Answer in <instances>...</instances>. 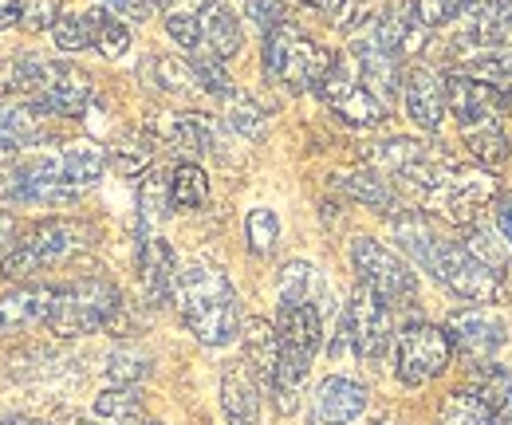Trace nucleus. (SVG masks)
Listing matches in <instances>:
<instances>
[{
    "instance_id": "1",
    "label": "nucleus",
    "mask_w": 512,
    "mask_h": 425,
    "mask_svg": "<svg viewBox=\"0 0 512 425\" xmlns=\"http://www.w3.org/2000/svg\"><path fill=\"white\" fill-rule=\"evenodd\" d=\"M178 311L186 319L197 343L205 347H225L241 331V300L229 284V276L213 264H190L178 272L174 288Z\"/></svg>"
},
{
    "instance_id": "2",
    "label": "nucleus",
    "mask_w": 512,
    "mask_h": 425,
    "mask_svg": "<svg viewBox=\"0 0 512 425\" xmlns=\"http://www.w3.org/2000/svg\"><path fill=\"white\" fill-rule=\"evenodd\" d=\"M331 67H335V56L288 20L264 36V75L288 91H312V87L320 91Z\"/></svg>"
},
{
    "instance_id": "3",
    "label": "nucleus",
    "mask_w": 512,
    "mask_h": 425,
    "mask_svg": "<svg viewBox=\"0 0 512 425\" xmlns=\"http://www.w3.org/2000/svg\"><path fill=\"white\" fill-rule=\"evenodd\" d=\"M123 307V296L111 280L103 276H83L75 284L56 288V304L48 315V331L60 339H75V335H95L103 327L115 323Z\"/></svg>"
},
{
    "instance_id": "4",
    "label": "nucleus",
    "mask_w": 512,
    "mask_h": 425,
    "mask_svg": "<svg viewBox=\"0 0 512 425\" xmlns=\"http://www.w3.org/2000/svg\"><path fill=\"white\" fill-rule=\"evenodd\" d=\"M91 237L95 233L87 225H79V221H44V225H36L28 237H20L0 256V276L8 284H20V280H28V276L67 260L71 252L87 248Z\"/></svg>"
},
{
    "instance_id": "5",
    "label": "nucleus",
    "mask_w": 512,
    "mask_h": 425,
    "mask_svg": "<svg viewBox=\"0 0 512 425\" xmlns=\"http://www.w3.org/2000/svg\"><path fill=\"white\" fill-rule=\"evenodd\" d=\"M493 193H497L493 170H485V166H461V162L449 158L442 182L422 197V205L434 209V213H442L449 225L473 229L477 217H481V209H485V201H489Z\"/></svg>"
},
{
    "instance_id": "6",
    "label": "nucleus",
    "mask_w": 512,
    "mask_h": 425,
    "mask_svg": "<svg viewBox=\"0 0 512 425\" xmlns=\"http://www.w3.org/2000/svg\"><path fill=\"white\" fill-rule=\"evenodd\" d=\"M343 331H347V343H351L359 363L379 366L390 351V339H394V311L379 292L359 284L347 311H343Z\"/></svg>"
},
{
    "instance_id": "7",
    "label": "nucleus",
    "mask_w": 512,
    "mask_h": 425,
    "mask_svg": "<svg viewBox=\"0 0 512 425\" xmlns=\"http://www.w3.org/2000/svg\"><path fill=\"white\" fill-rule=\"evenodd\" d=\"M453 343L434 323H410L394 339V378L402 386H426L438 374H446Z\"/></svg>"
},
{
    "instance_id": "8",
    "label": "nucleus",
    "mask_w": 512,
    "mask_h": 425,
    "mask_svg": "<svg viewBox=\"0 0 512 425\" xmlns=\"http://www.w3.org/2000/svg\"><path fill=\"white\" fill-rule=\"evenodd\" d=\"M351 264L359 272V284H367L371 292H379L386 304H414L418 296V280L410 272V264L390 252L375 237H355L351 241Z\"/></svg>"
},
{
    "instance_id": "9",
    "label": "nucleus",
    "mask_w": 512,
    "mask_h": 425,
    "mask_svg": "<svg viewBox=\"0 0 512 425\" xmlns=\"http://www.w3.org/2000/svg\"><path fill=\"white\" fill-rule=\"evenodd\" d=\"M320 95L323 103L339 115L343 122H351V126H379L386 122V103H379L367 87H363V79H359V67L351 56H335V67L327 71V79L320 83Z\"/></svg>"
},
{
    "instance_id": "10",
    "label": "nucleus",
    "mask_w": 512,
    "mask_h": 425,
    "mask_svg": "<svg viewBox=\"0 0 512 425\" xmlns=\"http://www.w3.org/2000/svg\"><path fill=\"white\" fill-rule=\"evenodd\" d=\"M430 276L442 280L449 292L457 300H465V304H501L505 300L501 276L493 268H485L481 260H473L461 244L453 241H446V248H442V256H438V264H434Z\"/></svg>"
},
{
    "instance_id": "11",
    "label": "nucleus",
    "mask_w": 512,
    "mask_h": 425,
    "mask_svg": "<svg viewBox=\"0 0 512 425\" xmlns=\"http://www.w3.org/2000/svg\"><path fill=\"white\" fill-rule=\"evenodd\" d=\"M449 343L469 359V363H489L501 347H505V323L501 315H493L489 307H465V311H453L446 327Z\"/></svg>"
},
{
    "instance_id": "12",
    "label": "nucleus",
    "mask_w": 512,
    "mask_h": 425,
    "mask_svg": "<svg viewBox=\"0 0 512 425\" xmlns=\"http://www.w3.org/2000/svg\"><path fill=\"white\" fill-rule=\"evenodd\" d=\"M446 103L457 126H469V122L481 119H501V107L509 103V95L497 91L493 83L469 75V71H453V75H446Z\"/></svg>"
},
{
    "instance_id": "13",
    "label": "nucleus",
    "mask_w": 512,
    "mask_h": 425,
    "mask_svg": "<svg viewBox=\"0 0 512 425\" xmlns=\"http://www.w3.org/2000/svg\"><path fill=\"white\" fill-rule=\"evenodd\" d=\"M351 60L359 67V79H363V87L379 99V103H394V95H398V60L386 52L383 44H379V36H375V24L371 28H363V32H355V44H351Z\"/></svg>"
},
{
    "instance_id": "14",
    "label": "nucleus",
    "mask_w": 512,
    "mask_h": 425,
    "mask_svg": "<svg viewBox=\"0 0 512 425\" xmlns=\"http://www.w3.org/2000/svg\"><path fill=\"white\" fill-rule=\"evenodd\" d=\"M402 99H406V115L418 122L422 130H438L446 119L449 103H446V79L434 71V67H414L406 71V83H402Z\"/></svg>"
},
{
    "instance_id": "15",
    "label": "nucleus",
    "mask_w": 512,
    "mask_h": 425,
    "mask_svg": "<svg viewBox=\"0 0 512 425\" xmlns=\"http://www.w3.org/2000/svg\"><path fill=\"white\" fill-rule=\"evenodd\" d=\"M56 304V288L48 284H20L8 296H0V335H20L36 323H48Z\"/></svg>"
},
{
    "instance_id": "16",
    "label": "nucleus",
    "mask_w": 512,
    "mask_h": 425,
    "mask_svg": "<svg viewBox=\"0 0 512 425\" xmlns=\"http://www.w3.org/2000/svg\"><path fill=\"white\" fill-rule=\"evenodd\" d=\"M375 36L394 60H406V56H418L430 40V28L418 20V8L414 0H398L383 20L375 24Z\"/></svg>"
},
{
    "instance_id": "17",
    "label": "nucleus",
    "mask_w": 512,
    "mask_h": 425,
    "mask_svg": "<svg viewBox=\"0 0 512 425\" xmlns=\"http://www.w3.org/2000/svg\"><path fill=\"white\" fill-rule=\"evenodd\" d=\"M367 386L343 374H331L316 386V422L320 425H351L367 410Z\"/></svg>"
},
{
    "instance_id": "18",
    "label": "nucleus",
    "mask_w": 512,
    "mask_h": 425,
    "mask_svg": "<svg viewBox=\"0 0 512 425\" xmlns=\"http://www.w3.org/2000/svg\"><path fill=\"white\" fill-rule=\"evenodd\" d=\"M221 410H225L229 425L260 422V378L245 359L221 370Z\"/></svg>"
},
{
    "instance_id": "19",
    "label": "nucleus",
    "mask_w": 512,
    "mask_h": 425,
    "mask_svg": "<svg viewBox=\"0 0 512 425\" xmlns=\"http://www.w3.org/2000/svg\"><path fill=\"white\" fill-rule=\"evenodd\" d=\"M138 276H142V288L154 304H166L178 288V260H174V248L158 237L142 241L138 248Z\"/></svg>"
},
{
    "instance_id": "20",
    "label": "nucleus",
    "mask_w": 512,
    "mask_h": 425,
    "mask_svg": "<svg viewBox=\"0 0 512 425\" xmlns=\"http://www.w3.org/2000/svg\"><path fill=\"white\" fill-rule=\"evenodd\" d=\"M276 331H280V347L296 351V355H316L323 339V319L316 304H280L276 315Z\"/></svg>"
},
{
    "instance_id": "21",
    "label": "nucleus",
    "mask_w": 512,
    "mask_h": 425,
    "mask_svg": "<svg viewBox=\"0 0 512 425\" xmlns=\"http://www.w3.org/2000/svg\"><path fill=\"white\" fill-rule=\"evenodd\" d=\"M390 229H394L398 248H402L414 264H422L426 272H434V264H438V256H442V248H446V237H438V229L430 225L426 213H402V217L390 221Z\"/></svg>"
},
{
    "instance_id": "22",
    "label": "nucleus",
    "mask_w": 512,
    "mask_h": 425,
    "mask_svg": "<svg viewBox=\"0 0 512 425\" xmlns=\"http://www.w3.org/2000/svg\"><path fill=\"white\" fill-rule=\"evenodd\" d=\"M201 44H205V52H213L217 60L241 56L245 36H241V24H237V16H233V8H229L225 0H209V4H205V12H201Z\"/></svg>"
},
{
    "instance_id": "23",
    "label": "nucleus",
    "mask_w": 512,
    "mask_h": 425,
    "mask_svg": "<svg viewBox=\"0 0 512 425\" xmlns=\"http://www.w3.org/2000/svg\"><path fill=\"white\" fill-rule=\"evenodd\" d=\"M150 130L158 134V138H166L174 150H186V154H205L209 146H213V122L205 119V115H158V119L150 122Z\"/></svg>"
},
{
    "instance_id": "24",
    "label": "nucleus",
    "mask_w": 512,
    "mask_h": 425,
    "mask_svg": "<svg viewBox=\"0 0 512 425\" xmlns=\"http://www.w3.org/2000/svg\"><path fill=\"white\" fill-rule=\"evenodd\" d=\"M245 363L253 366L264 390H272L276 366H280V331L268 319H249L245 323Z\"/></svg>"
},
{
    "instance_id": "25",
    "label": "nucleus",
    "mask_w": 512,
    "mask_h": 425,
    "mask_svg": "<svg viewBox=\"0 0 512 425\" xmlns=\"http://www.w3.org/2000/svg\"><path fill=\"white\" fill-rule=\"evenodd\" d=\"M461 138H465V150L477 158V166L485 170H501L509 162V134L501 119H481L461 126Z\"/></svg>"
},
{
    "instance_id": "26",
    "label": "nucleus",
    "mask_w": 512,
    "mask_h": 425,
    "mask_svg": "<svg viewBox=\"0 0 512 425\" xmlns=\"http://www.w3.org/2000/svg\"><path fill=\"white\" fill-rule=\"evenodd\" d=\"M48 111L36 107L32 99L28 103H12V107H0V138L12 142V146H36L48 138Z\"/></svg>"
},
{
    "instance_id": "27",
    "label": "nucleus",
    "mask_w": 512,
    "mask_h": 425,
    "mask_svg": "<svg viewBox=\"0 0 512 425\" xmlns=\"http://www.w3.org/2000/svg\"><path fill=\"white\" fill-rule=\"evenodd\" d=\"M138 75H142L154 91H162V95H190V91L201 87L193 63L174 60V56H146L142 67H138Z\"/></svg>"
},
{
    "instance_id": "28",
    "label": "nucleus",
    "mask_w": 512,
    "mask_h": 425,
    "mask_svg": "<svg viewBox=\"0 0 512 425\" xmlns=\"http://www.w3.org/2000/svg\"><path fill=\"white\" fill-rule=\"evenodd\" d=\"M434 150L430 146H422L418 138H386V142H375L363 158H367V166L371 170H383V174H394V178H402L410 166H418L422 158H430Z\"/></svg>"
},
{
    "instance_id": "29",
    "label": "nucleus",
    "mask_w": 512,
    "mask_h": 425,
    "mask_svg": "<svg viewBox=\"0 0 512 425\" xmlns=\"http://www.w3.org/2000/svg\"><path fill=\"white\" fill-rule=\"evenodd\" d=\"M469 390L489 406V414L497 418V425H512V374L505 366L481 363V370H477V378H473Z\"/></svg>"
},
{
    "instance_id": "30",
    "label": "nucleus",
    "mask_w": 512,
    "mask_h": 425,
    "mask_svg": "<svg viewBox=\"0 0 512 425\" xmlns=\"http://www.w3.org/2000/svg\"><path fill=\"white\" fill-rule=\"evenodd\" d=\"M60 162H64L67 185H75L79 193L91 189V185L103 178V170H107V154L95 142H71V146L60 150Z\"/></svg>"
},
{
    "instance_id": "31",
    "label": "nucleus",
    "mask_w": 512,
    "mask_h": 425,
    "mask_svg": "<svg viewBox=\"0 0 512 425\" xmlns=\"http://www.w3.org/2000/svg\"><path fill=\"white\" fill-rule=\"evenodd\" d=\"M339 189L351 197V201H359V205H367V209H375V213H390L394 209V189L386 185V178H379V170H351V174H339Z\"/></svg>"
},
{
    "instance_id": "32",
    "label": "nucleus",
    "mask_w": 512,
    "mask_h": 425,
    "mask_svg": "<svg viewBox=\"0 0 512 425\" xmlns=\"http://www.w3.org/2000/svg\"><path fill=\"white\" fill-rule=\"evenodd\" d=\"M150 158H154V142H150V134H138V130L119 134V138L111 142V154H107V162H111L115 174H123V178L142 174V170L150 166Z\"/></svg>"
},
{
    "instance_id": "33",
    "label": "nucleus",
    "mask_w": 512,
    "mask_h": 425,
    "mask_svg": "<svg viewBox=\"0 0 512 425\" xmlns=\"http://www.w3.org/2000/svg\"><path fill=\"white\" fill-rule=\"evenodd\" d=\"M95 414L111 425H142V390L138 386H111L95 398Z\"/></svg>"
},
{
    "instance_id": "34",
    "label": "nucleus",
    "mask_w": 512,
    "mask_h": 425,
    "mask_svg": "<svg viewBox=\"0 0 512 425\" xmlns=\"http://www.w3.org/2000/svg\"><path fill=\"white\" fill-rule=\"evenodd\" d=\"M87 16H91V28H95V52H99V56H107V60L127 56V48H130L127 24H123L119 16H111L107 8H91Z\"/></svg>"
},
{
    "instance_id": "35",
    "label": "nucleus",
    "mask_w": 512,
    "mask_h": 425,
    "mask_svg": "<svg viewBox=\"0 0 512 425\" xmlns=\"http://www.w3.org/2000/svg\"><path fill=\"white\" fill-rule=\"evenodd\" d=\"M209 201V178H205V170L201 166H178L174 174H170V205L174 209H201Z\"/></svg>"
},
{
    "instance_id": "36",
    "label": "nucleus",
    "mask_w": 512,
    "mask_h": 425,
    "mask_svg": "<svg viewBox=\"0 0 512 425\" xmlns=\"http://www.w3.org/2000/svg\"><path fill=\"white\" fill-rule=\"evenodd\" d=\"M438 425H497V418L489 414V406L473 390H453L442 402Z\"/></svg>"
},
{
    "instance_id": "37",
    "label": "nucleus",
    "mask_w": 512,
    "mask_h": 425,
    "mask_svg": "<svg viewBox=\"0 0 512 425\" xmlns=\"http://www.w3.org/2000/svg\"><path fill=\"white\" fill-rule=\"evenodd\" d=\"M316 288H320V272L308 260H292L280 268V304H312Z\"/></svg>"
},
{
    "instance_id": "38",
    "label": "nucleus",
    "mask_w": 512,
    "mask_h": 425,
    "mask_svg": "<svg viewBox=\"0 0 512 425\" xmlns=\"http://www.w3.org/2000/svg\"><path fill=\"white\" fill-rule=\"evenodd\" d=\"M146 374H150V355H146L142 347H119V351H111V359H107V378H111L115 386H138Z\"/></svg>"
},
{
    "instance_id": "39",
    "label": "nucleus",
    "mask_w": 512,
    "mask_h": 425,
    "mask_svg": "<svg viewBox=\"0 0 512 425\" xmlns=\"http://www.w3.org/2000/svg\"><path fill=\"white\" fill-rule=\"evenodd\" d=\"M138 209L146 221H158L170 213V174L166 170H150L138 185Z\"/></svg>"
},
{
    "instance_id": "40",
    "label": "nucleus",
    "mask_w": 512,
    "mask_h": 425,
    "mask_svg": "<svg viewBox=\"0 0 512 425\" xmlns=\"http://www.w3.org/2000/svg\"><path fill=\"white\" fill-rule=\"evenodd\" d=\"M193 71H197V83H201V91H209V95H217V99H233L237 91H233V79H229V71H225V60H217L213 52H193Z\"/></svg>"
},
{
    "instance_id": "41",
    "label": "nucleus",
    "mask_w": 512,
    "mask_h": 425,
    "mask_svg": "<svg viewBox=\"0 0 512 425\" xmlns=\"http://www.w3.org/2000/svg\"><path fill=\"white\" fill-rule=\"evenodd\" d=\"M52 36H56L60 52H87V48H95V28H91V16L87 12L83 16H75V12L60 16L56 28H52Z\"/></svg>"
},
{
    "instance_id": "42",
    "label": "nucleus",
    "mask_w": 512,
    "mask_h": 425,
    "mask_svg": "<svg viewBox=\"0 0 512 425\" xmlns=\"http://www.w3.org/2000/svg\"><path fill=\"white\" fill-rule=\"evenodd\" d=\"M473 260H481L485 268H493L497 276H505V264H509V256H505V248H501V241L485 229V225H473L469 229V237H465V244H461Z\"/></svg>"
},
{
    "instance_id": "43",
    "label": "nucleus",
    "mask_w": 512,
    "mask_h": 425,
    "mask_svg": "<svg viewBox=\"0 0 512 425\" xmlns=\"http://www.w3.org/2000/svg\"><path fill=\"white\" fill-rule=\"evenodd\" d=\"M229 126H233L241 138L260 142V138L268 134V115L256 107L249 95H233V107H229Z\"/></svg>"
},
{
    "instance_id": "44",
    "label": "nucleus",
    "mask_w": 512,
    "mask_h": 425,
    "mask_svg": "<svg viewBox=\"0 0 512 425\" xmlns=\"http://www.w3.org/2000/svg\"><path fill=\"white\" fill-rule=\"evenodd\" d=\"M245 233H249V248L256 256H268L280 241V221H276L272 209H253L249 221H245Z\"/></svg>"
},
{
    "instance_id": "45",
    "label": "nucleus",
    "mask_w": 512,
    "mask_h": 425,
    "mask_svg": "<svg viewBox=\"0 0 512 425\" xmlns=\"http://www.w3.org/2000/svg\"><path fill=\"white\" fill-rule=\"evenodd\" d=\"M56 20H60V0H20V24L28 32L56 28Z\"/></svg>"
},
{
    "instance_id": "46",
    "label": "nucleus",
    "mask_w": 512,
    "mask_h": 425,
    "mask_svg": "<svg viewBox=\"0 0 512 425\" xmlns=\"http://www.w3.org/2000/svg\"><path fill=\"white\" fill-rule=\"evenodd\" d=\"M245 8H249V16H253L264 32H272L276 24H284V0H245Z\"/></svg>"
},
{
    "instance_id": "47",
    "label": "nucleus",
    "mask_w": 512,
    "mask_h": 425,
    "mask_svg": "<svg viewBox=\"0 0 512 425\" xmlns=\"http://www.w3.org/2000/svg\"><path fill=\"white\" fill-rule=\"evenodd\" d=\"M414 8H418V20L434 32V28H442L446 20H453V0H414Z\"/></svg>"
},
{
    "instance_id": "48",
    "label": "nucleus",
    "mask_w": 512,
    "mask_h": 425,
    "mask_svg": "<svg viewBox=\"0 0 512 425\" xmlns=\"http://www.w3.org/2000/svg\"><path fill=\"white\" fill-rule=\"evenodd\" d=\"M150 8H154L150 0H107V12H111V16H119V20H138V24L150 20Z\"/></svg>"
},
{
    "instance_id": "49",
    "label": "nucleus",
    "mask_w": 512,
    "mask_h": 425,
    "mask_svg": "<svg viewBox=\"0 0 512 425\" xmlns=\"http://www.w3.org/2000/svg\"><path fill=\"white\" fill-rule=\"evenodd\" d=\"M300 4L316 8L327 20H335V24H347V20H351V0H300Z\"/></svg>"
},
{
    "instance_id": "50",
    "label": "nucleus",
    "mask_w": 512,
    "mask_h": 425,
    "mask_svg": "<svg viewBox=\"0 0 512 425\" xmlns=\"http://www.w3.org/2000/svg\"><path fill=\"white\" fill-rule=\"evenodd\" d=\"M16 229H20V225H16V217H12V213H0V256L12 248V241H16Z\"/></svg>"
},
{
    "instance_id": "51",
    "label": "nucleus",
    "mask_w": 512,
    "mask_h": 425,
    "mask_svg": "<svg viewBox=\"0 0 512 425\" xmlns=\"http://www.w3.org/2000/svg\"><path fill=\"white\" fill-rule=\"evenodd\" d=\"M20 24V0H0V32Z\"/></svg>"
},
{
    "instance_id": "52",
    "label": "nucleus",
    "mask_w": 512,
    "mask_h": 425,
    "mask_svg": "<svg viewBox=\"0 0 512 425\" xmlns=\"http://www.w3.org/2000/svg\"><path fill=\"white\" fill-rule=\"evenodd\" d=\"M497 225H501V233H505V241L512 244V197H505V201L497 205Z\"/></svg>"
},
{
    "instance_id": "53",
    "label": "nucleus",
    "mask_w": 512,
    "mask_h": 425,
    "mask_svg": "<svg viewBox=\"0 0 512 425\" xmlns=\"http://www.w3.org/2000/svg\"><path fill=\"white\" fill-rule=\"evenodd\" d=\"M0 425H40L36 418H24V414H8V418H0Z\"/></svg>"
},
{
    "instance_id": "54",
    "label": "nucleus",
    "mask_w": 512,
    "mask_h": 425,
    "mask_svg": "<svg viewBox=\"0 0 512 425\" xmlns=\"http://www.w3.org/2000/svg\"><path fill=\"white\" fill-rule=\"evenodd\" d=\"M469 4H477V0H453V16H457L461 8H469Z\"/></svg>"
},
{
    "instance_id": "55",
    "label": "nucleus",
    "mask_w": 512,
    "mask_h": 425,
    "mask_svg": "<svg viewBox=\"0 0 512 425\" xmlns=\"http://www.w3.org/2000/svg\"><path fill=\"white\" fill-rule=\"evenodd\" d=\"M371 425H394V418H379V422H371Z\"/></svg>"
},
{
    "instance_id": "56",
    "label": "nucleus",
    "mask_w": 512,
    "mask_h": 425,
    "mask_svg": "<svg viewBox=\"0 0 512 425\" xmlns=\"http://www.w3.org/2000/svg\"><path fill=\"white\" fill-rule=\"evenodd\" d=\"M142 425H166V422H142Z\"/></svg>"
},
{
    "instance_id": "57",
    "label": "nucleus",
    "mask_w": 512,
    "mask_h": 425,
    "mask_svg": "<svg viewBox=\"0 0 512 425\" xmlns=\"http://www.w3.org/2000/svg\"><path fill=\"white\" fill-rule=\"evenodd\" d=\"M75 425H91V422H75Z\"/></svg>"
}]
</instances>
